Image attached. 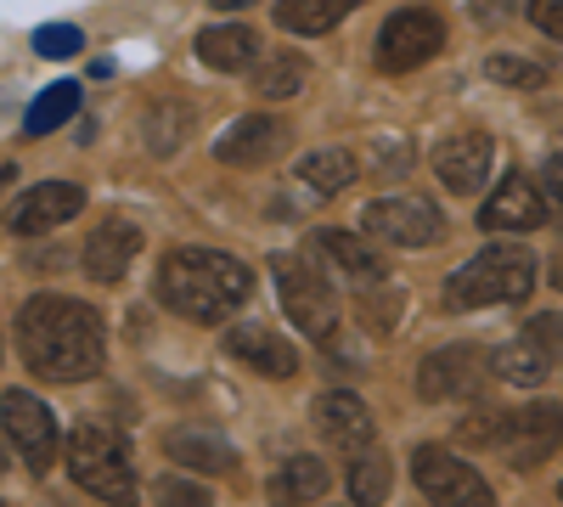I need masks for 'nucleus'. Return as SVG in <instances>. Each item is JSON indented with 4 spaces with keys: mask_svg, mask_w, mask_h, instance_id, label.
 I'll use <instances>...</instances> for the list:
<instances>
[{
    "mask_svg": "<svg viewBox=\"0 0 563 507\" xmlns=\"http://www.w3.org/2000/svg\"><path fill=\"white\" fill-rule=\"evenodd\" d=\"M18 350H23L34 378L85 384L102 373V355H108L102 316L79 299H63V294H34L18 310Z\"/></svg>",
    "mask_w": 563,
    "mask_h": 507,
    "instance_id": "1",
    "label": "nucleus"
},
{
    "mask_svg": "<svg viewBox=\"0 0 563 507\" xmlns=\"http://www.w3.org/2000/svg\"><path fill=\"white\" fill-rule=\"evenodd\" d=\"M249 294H254L249 265L214 249H175L158 265V299L186 321H203V328H220L225 316H238Z\"/></svg>",
    "mask_w": 563,
    "mask_h": 507,
    "instance_id": "2",
    "label": "nucleus"
},
{
    "mask_svg": "<svg viewBox=\"0 0 563 507\" xmlns=\"http://www.w3.org/2000/svg\"><path fill=\"white\" fill-rule=\"evenodd\" d=\"M536 288V260L512 243H490L445 283V310H485V305H519Z\"/></svg>",
    "mask_w": 563,
    "mask_h": 507,
    "instance_id": "3",
    "label": "nucleus"
},
{
    "mask_svg": "<svg viewBox=\"0 0 563 507\" xmlns=\"http://www.w3.org/2000/svg\"><path fill=\"white\" fill-rule=\"evenodd\" d=\"M68 469L90 496H102L113 507H135V469H130V451L113 434V423L79 418L68 429Z\"/></svg>",
    "mask_w": 563,
    "mask_h": 507,
    "instance_id": "4",
    "label": "nucleus"
},
{
    "mask_svg": "<svg viewBox=\"0 0 563 507\" xmlns=\"http://www.w3.org/2000/svg\"><path fill=\"white\" fill-rule=\"evenodd\" d=\"M271 271H276V294H282V310H288L294 328L310 339H333L339 333V299L327 288V276L294 254H276Z\"/></svg>",
    "mask_w": 563,
    "mask_h": 507,
    "instance_id": "5",
    "label": "nucleus"
},
{
    "mask_svg": "<svg viewBox=\"0 0 563 507\" xmlns=\"http://www.w3.org/2000/svg\"><path fill=\"white\" fill-rule=\"evenodd\" d=\"M490 378H496V350L456 339V344H445V350H434V355H422V366H417V395H422V400H474Z\"/></svg>",
    "mask_w": 563,
    "mask_h": 507,
    "instance_id": "6",
    "label": "nucleus"
},
{
    "mask_svg": "<svg viewBox=\"0 0 563 507\" xmlns=\"http://www.w3.org/2000/svg\"><path fill=\"white\" fill-rule=\"evenodd\" d=\"M411 480L434 507H496V491L485 485V474L445 445H417Z\"/></svg>",
    "mask_w": 563,
    "mask_h": 507,
    "instance_id": "7",
    "label": "nucleus"
},
{
    "mask_svg": "<svg viewBox=\"0 0 563 507\" xmlns=\"http://www.w3.org/2000/svg\"><path fill=\"white\" fill-rule=\"evenodd\" d=\"M361 232L378 243H395V249H429L445 232V214L417 192H389V198L361 209Z\"/></svg>",
    "mask_w": 563,
    "mask_h": 507,
    "instance_id": "8",
    "label": "nucleus"
},
{
    "mask_svg": "<svg viewBox=\"0 0 563 507\" xmlns=\"http://www.w3.org/2000/svg\"><path fill=\"white\" fill-rule=\"evenodd\" d=\"M440 45H445L440 12L406 7V12H395V18L378 29V68H384V74H411V68H422L429 57H440Z\"/></svg>",
    "mask_w": 563,
    "mask_h": 507,
    "instance_id": "9",
    "label": "nucleus"
},
{
    "mask_svg": "<svg viewBox=\"0 0 563 507\" xmlns=\"http://www.w3.org/2000/svg\"><path fill=\"white\" fill-rule=\"evenodd\" d=\"M0 423H7L12 445L23 451V463L34 474H45L57 463V418H52V406H45L40 395L7 389V395H0Z\"/></svg>",
    "mask_w": 563,
    "mask_h": 507,
    "instance_id": "10",
    "label": "nucleus"
},
{
    "mask_svg": "<svg viewBox=\"0 0 563 507\" xmlns=\"http://www.w3.org/2000/svg\"><path fill=\"white\" fill-rule=\"evenodd\" d=\"M558 445H563V406L558 400H536L525 411H512L501 429V456L512 469H536Z\"/></svg>",
    "mask_w": 563,
    "mask_h": 507,
    "instance_id": "11",
    "label": "nucleus"
},
{
    "mask_svg": "<svg viewBox=\"0 0 563 507\" xmlns=\"http://www.w3.org/2000/svg\"><path fill=\"white\" fill-rule=\"evenodd\" d=\"M79 209H85V192L74 187V180H40V187H29L23 198H12L7 232H18V238H45V232H57V225H68Z\"/></svg>",
    "mask_w": 563,
    "mask_h": 507,
    "instance_id": "12",
    "label": "nucleus"
},
{
    "mask_svg": "<svg viewBox=\"0 0 563 507\" xmlns=\"http://www.w3.org/2000/svg\"><path fill=\"white\" fill-rule=\"evenodd\" d=\"M141 254V232H135V220H124V214H108L97 232L85 238V254H79V265H85V276L90 283H124V271H130V260Z\"/></svg>",
    "mask_w": 563,
    "mask_h": 507,
    "instance_id": "13",
    "label": "nucleus"
},
{
    "mask_svg": "<svg viewBox=\"0 0 563 507\" xmlns=\"http://www.w3.org/2000/svg\"><path fill=\"white\" fill-rule=\"evenodd\" d=\"M282 142H288V130H282L271 113H243V119H231L220 130L214 158L231 164V169H254V164H271Z\"/></svg>",
    "mask_w": 563,
    "mask_h": 507,
    "instance_id": "14",
    "label": "nucleus"
},
{
    "mask_svg": "<svg viewBox=\"0 0 563 507\" xmlns=\"http://www.w3.org/2000/svg\"><path fill=\"white\" fill-rule=\"evenodd\" d=\"M541 220H547V198H541L536 180L519 175V169H512L501 187H496V198L479 209V225H485V232H536Z\"/></svg>",
    "mask_w": 563,
    "mask_h": 507,
    "instance_id": "15",
    "label": "nucleus"
},
{
    "mask_svg": "<svg viewBox=\"0 0 563 507\" xmlns=\"http://www.w3.org/2000/svg\"><path fill=\"white\" fill-rule=\"evenodd\" d=\"M310 423H316V434H321L327 445H339V451H350V456L372 445V411H366L361 395H350V389L321 395V400L310 406Z\"/></svg>",
    "mask_w": 563,
    "mask_h": 507,
    "instance_id": "16",
    "label": "nucleus"
},
{
    "mask_svg": "<svg viewBox=\"0 0 563 507\" xmlns=\"http://www.w3.org/2000/svg\"><path fill=\"white\" fill-rule=\"evenodd\" d=\"M490 158H496V147H490V135H479V130H462V135H445L440 142V153H434V169H440V180L451 192H479L485 187V175H490Z\"/></svg>",
    "mask_w": 563,
    "mask_h": 507,
    "instance_id": "17",
    "label": "nucleus"
},
{
    "mask_svg": "<svg viewBox=\"0 0 563 507\" xmlns=\"http://www.w3.org/2000/svg\"><path fill=\"white\" fill-rule=\"evenodd\" d=\"M220 344H225V355H231V361L254 366L260 378H294V373H299L294 344L282 339V333H271V328H225V333H220Z\"/></svg>",
    "mask_w": 563,
    "mask_h": 507,
    "instance_id": "18",
    "label": "nucleus"
},
{
    "mask_svg": "<svg viewBox=\"0 0 563 507\" xmlns=\"http://www.w3.org/2000/svg\"><path fill=\"white\" fill-rule=\"evenodd\" d=\"M164 451L175 456L180 469H198V474H225V469H238V451H231L225 434L203 429V423H180L164 434Z\"/></svg>",
    "mask_w": 563,
    "mask_h": 507,
    "instance_id": "19",
    "label": "nucleus"
},
{
    "mask_svg": "<svg viewBox=\"0 0 563 507\" xmlns=\"http://www.w3.org/2000/svg\"><path fill=\"white\" fill-rule=\"evenodd\" d=\"M198 57L220 74H243V68L260 63V34L243 29V23H214V29L198 34Z\"/></svg>",
    "mask_w": 563,
    "mask_h": 507,
    "instance_id": "20",
    "label": "nucleus"
},
{
    "mask_svg": "<svg viewBox=\"0 0 563 507\" xmlns=\"http://www.w3.org/2000/svg\"><path fill=\"white\" fill-rule=\"evenodd\" d=\"M310 249H316L321 260H333V265L350 276L355 288H366V283H384V276H389V271H384V260L372 254L366 243H355L350 232H316V238H310Z\"/></svg>",
    "mask_w": 563,
    "mask_h": 507,
    "instance_id": "21",
    "label": "nucleus"
},
{
    "mask_svg": "<svg viewBox=\"0 0 563 507\" xmlns=\"http://www.w3.org/2000/svg\"><path fill=\"white\" fill-rule=\"evenodd\" d=\"M327 485H333V474H327L321 456H294V463H282L276 480H271V502L276 507H305L316 496H327Z\"/></svg>",
    "mask_w": 563,
    "mask_h": 507,
    "instance_id": "22",
    "label": "nucleus"
},
{
    "mask_svg": "<svg viewBox=\"0 0 563 507\" xmlns=\"http://www.w3.org/2000/svg\"><path fill=\"white\" fill-rule=\"evenodd\" d=\"M552 366H558V361H552V355H547L530 333L507 339V344L496 350V378H501V384H519V389H536V384L552 373Z\"/></svg>",
    "mask_w": 563,
    "mask_h": 507,
    "instance_id": "23",
    "label": "nucleus"
},
{
    "mask_svg": "<svg viewBox=\"0 0 563 507\" xmlns=\"http://www.w3.org/2000/svg\"><path fill=\"white\" fill-rule=\"evenodd\" d=\"M74 108H79V85L74 79H57V85H45L40 97L29 102V113H23V135H52V130H63L68 119H74Z\"/></svg>",
    "mask_w": 563,
    "mask_h": 507,
    "instance_id": "24",
    "label": "nucleus"
},
{
    "mask_svg": "<svg viewBox=\"0 0 563 507\" xmlns=\"http://www.w3.org/2000/svg\"><path fill=\"white\" fill-rule=\"evenodd\" d=\"M355 175H361V164H355V153H344V147H321V153H305V158H299V180H305V187H316V198L344 192Z\"/></svg>",
    "mask_w": 563,
    "mask_h": 507,
    "instance_id": "25",
    "label": "nucleus"
},
{
    "mask_svg": "<svg viewBox=\"0 0 563 507\" xmlns=\"http://www.w3.org/2000/svg\"><path fill=\"white\" fill-rule=\"evenodd\" d=\"M355 7H361V0H276V23L288 34H327Z\"/></svg>",
    "mask_w": 563,
    "mask_h": 507,
    "instance_id": "26",
    "label": "nucleus"
},
{
    "mask_svg": "<svg viewBox=\"0 0 563 507\" xmlns=\"http://www.w3.org/2000/svg\"><path fill=\"white\" fill-rule=\"evenodd\" d=\"M305 57L299 52H276L271 63H260L254 68V97L260 102H288V97H299L305 90Z\"/></svg>",
    "mask_w": 563,
    "mask_h": 507,
    "instance_id": "27",
    "label": "nucleus"
},
{
    "mask_svg": "<svg viewBox=\"0 0 563 507\" xmlns=\"http://www.w3.org/2000/svg\"><path fill=\"white\" fill-rule=\"evenodd\" d=\"M350 496L355 507H384L389 502V456L384 451H355V463H350Z\"/></svg>",
    "mask_w": 563,
    "mask_h": 507,
    "instance_id": "28",
    "label": "nucleus"
},
{
    "mask_svg": "<svg viewBox=\"0 0 563 507\" xmlns=\"http://www.w3.org/2000/svg\"><path fill=\"white\" fill-rule=\"evenodd\" d=\"M186 135H192V108H186V102H158V108L147 113V147H153L158 158L180 153Z\"/></svg>",
    "mask_w": 563,
    "mask_h": 507,
    "instance_id": "29",
    "label": "nucleus"
},
{
    "mask_svg": "<svg viewBox=\"0 0 563 507\" xmlns=\"http://www.w3.org/2000/svg\"><path fill=\"white\" fill-rule=\"evenodd\" d=\"M355 305H361V316L372 321V328L389 333V328H395V316H400V305H406V288H395L389 276H384V283H366V288H355Z\"/></svg>",
    "mask_w": 563,
    "mask_h": 507,
    "instance_id": "30",
    "label": "nucleus"
},
{
    "mask_svg": "<svg viewBox=\"0 0 563 507\" xmlns=\"http://www.w3.org/2000/svg\"><path fill=\"white\" fill-rule=\"evenodd\" d=\"M485 74H490L496 85H519V90H536V85L552 79L547 63H530V57H519V52H496V57H485Z\"/></svg>",
    "mask_w": 563,
    "mask_h": 507,
    "instance_id": "31",
    "label": "nucleus"
},
{
    "mask_svg": "<svg viewBox=\"0 0 563 507\" xmlns=\"http://www.w3.org/2000/svg\"><path fill=\"white\" fill-rule=\"evenodd\" d=\"M153 502H158V507H214V496H209L203 485L180 480V474H164V480L153 485Z\"/></svg>",
    "mask_w": 563,
    "mask_h": 507,
    "instance_id": "32",
    "label": "nucleus"
},
{
    "mask_svg": "<svg viewBox=\"0 0 563 507\" xmlns=\"http://www.w3.org/2000/svg\"><path fill=\"white\" fill-rule=\"evenodd\" d=\"M79 45H85V34H79L74 23H45V29L34 34V52H40V57H52V63L79 57Z\"/></svg>",
    "mask_w": 563,
    "mask_h": 507,
    "instance_id": "33",
    "label": "nucleus"
},
{
    "mask_svg": "<svg viewBox=\"0 0 563 507\" xmlns=\"http://www.w3.org/2000/svg\"><path fill=\"white\" fill-rule=\"evenodd\" d=\"M525 333L563 366V316H536V321H525Z\"/></svg>",
    "mask_w": 563,
    "mask_h": 507,
    "instance_id": "34",
    "label": "nucleus"
},
{
    "mask_svg": "<svg viewBox=\"0 0 563 507\" xmlns=\"http://www.w3.org/2000/svg\"><path fill=\"white\" fill-rule=\"evenodd\" d=\"M530 23L541 29V34H552V40H563V0H530Z\"/></svg>",
    "mask_w": 563,
    "mask_h": 507,
    "instance_id": "35",
    "label": "nucleus"
},
{
    "mask_svg": "<svg viewBox=\"0 0 563 507\" xmlns=\"http://www.w3.org/2000/svg\"><path fill=\"white\" fill-rule=\"evenodd\" d=\"M541 192L563 209V153H552V158L541 164Z\"/></svg>",
    "mask_w": 563,
    "mask_h": 507,
    "instance_id": "36",
    "label": "nucleus"
},
{
    "mask_svg": "<svg viewBox=\"0 0 563 507\" xmlns=\"http://www.w3.org/2000/svg\"><path fill=\"white\" fill-rule=\"evenodd\" d=\"M474 12H479V23H507L512 18L507 0H474Z\"/></svg>",
    "mask_w": 563,
    "mask_h": 507,
    "instance_id": "37",
    "label": "nucleus"
},
{
    "mask_svg": "<svg viewBox=\"0 0 563 507\" xmlns=\"http://www.w3.org/2000/svg\"><path fill=\"white\" fill-rule=\"evenodd\" d=\"M214 12H243V7H254V0H209Z\"/></svg>",
    "mask_w": 563,
    "mask_h": 507,
    "instance_id": "38",
    "label": "nucleus"
},
{
    "mask_svg": "<svg viewBox=\"0 0 563 507\" xmlns=\"http://www.w3.org/2000/svg\"><path fill=\"white\" fill-rule=\"evenodd\" d=\"M552 288H558V294H563V254H558V260H552Z\"/></svg>",
    "mask_w": 563,
    "mask_h": 507,
    "instance_id": "39",
    "label": "nucleus"
},
{
    "mask_svg": "<svg viewBox=\"0 0 563 507\" xmlns=\"http://www.w3.org/2000/svg\"><path fill=\"white\" fill-rule=\"evenodd\" d=\"M0 187H12V164H0Z\"/></svg>",
    "mask_w": 563,
    "mask_h": 507,
    "instance_id": "40",
    "label": "nucleus"
},
{
    "mask_svg": "<svg viewBox=\"0 0 563 507\" xmlns=\"http://www.w3.org/2000/svg\"><path fill=\"white\" fill-rule=\"evenodd\" d=\"M0 474H7V445H0Z\"/></svg>",
    "mask_w": 563,
    "mask_h": 507,
    "instance_id": "41",
    "label": "nucleus"
}]
</instances>
